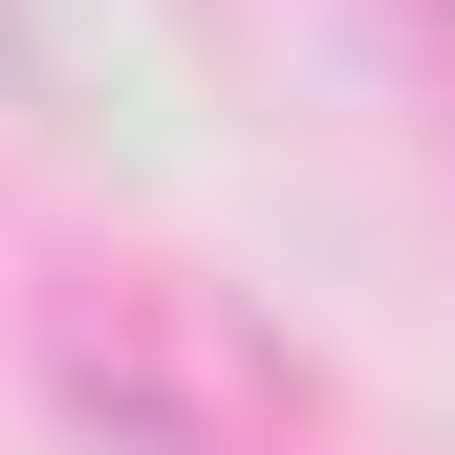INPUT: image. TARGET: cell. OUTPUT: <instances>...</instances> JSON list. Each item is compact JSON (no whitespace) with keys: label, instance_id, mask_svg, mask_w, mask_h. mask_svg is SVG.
<instances>
[{"label":"cell","instance_id":"cell-1","mask_svg":"<svg viewBox=\"0 0 455 455\" xmlns=\"http://www.w3.org/2000/svg\"><path fill=\"white\" fill-rule=\"evenodd\" d=\"M44 369H66V412H87L108 455H282V369L196 304V282H108V304H66Z\"/></svg>","mask_w":455,"mask_h":455}]
</instances>
